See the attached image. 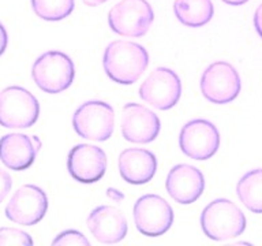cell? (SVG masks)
Listing matches in <instances>:
<instances>
[{"instance_id":"11","label":"cell","mask_w":262,"mask_h":246,"mask_svg":"<svg viewBox=\"0 0 262 246\" xmlns=\"http://www.w3.org/2000/svg\"><path fill=\"white\" fill-rule=\"evenodd\" d=\"M48 211V197L36 184L20 186L6 207V216L16 224L34 225Z\"/></svg>"},{"instance_id":"25","label":"cell","mask_w":262,"mask_h":246,"mask_svg":"<svg viewBox=\"0 0 262 246\" xmlns=\"http://www.w3.org/2000/svg\"><path fill=\"white\" fill-rule=\"evenodd\" d=\"M7 43H8V36L6 29L2 24H0V56L3 55L6 48H7Z\"/></svg>"},{"instance_id":"13","label":"cell","mask_w":262,"mask_h":246,"mask_svg":"<svg viewBox=\"0 0 262 246\" xmlns=\"http://www.w3.org/2000/svg\"><path fill=\"white\" fill-rule=\"evenodd\" d=\"M161 123L159 116L146 107L128 102L123 107L122 134L135 144H147L159 137Z\"/></svg>"},{"instance_id":"24","label":"cell","mask_w":262,"mask_h":246,"mask_svg":"<svg viewBox=\"0 0 262 246\" xmlns=\"http://www.w3.org/2000/svg\"><path fill=\"white\" fill-rule=\"evenodd\" d=\"M254 26H255V30L262 38V4L255 10V14H254Z\"/></svg>"},{"instance_id":"7","label":"cell","mask_w":262,"mask_h":246,"mask_svg":"<svg viewBox=\"0 0 262 246\" xmlns=\"http://www.w3.org/2000/svg\"><path fill=\"white\" fill-rule=\"evenodd\" d=\"M78 135L93 141H106L114 133V108L104 101L83 102L73 116Z\"/></svg>"},{"instance_id":"19","label":"cell","mask_w":262,"mask_h":246,"mask_svg":"<svg viewBox=\"0 0 262 246\" xmlns=\"http://www.w3.org/2000/svg\"><path fill=\"white\" fill-rule=\"evenodd\" d=\"M236 194L246 208L262 213V168L251 170L237 182Z\"/></svg>"},{"instance_id":"16","label":"cell","mask_w":262,"mask_h":246,"mask_svg":"<svg viewBox=\"0 0 262 246\" xmlns=\"http://www.w3.org/2000/svg\"><path fill=\"white\" fill-rule=\"evenodd\" d=\"M86 223L90 233L102 243L120 242L127 234L126 217L118 208L111 205H101L93 209Z\"/></svg>"},{"instance_id":"27","label":"cell","mask_w":262,"mask_h":246,"mask_svg":"<svg viewBox=\"0 0 262 246\" xmlns=\"http://www.w3.org/2000/svg\"><path fill=\"white\" fill-rule=\"evenodd\" d=\"M223 2L229 4V6H242V4L247 3L249 0H223Z\"/></svg>"},{"instance_id":"15","label":"cell","mask_w":262,"mask_h":246,"mask_svg":"<svg viewBox=\"0 0 262 246\" xmlns=\"http://www.w3.org/2000/svg\"><path fill=\"white\" fill-rule=\"evenodd\" d=\"M41 141L38 137L11 133L0 138V160L2 163L14 171L28 170L36 160L40 151Z\"/></svg>"},{"instance_id":"17","label":"cell","mask_w":262,"mask_h":246,"mask_svg":"<svg viewBox=\"0 0 262 246\" xmlns=\"http://www.w3.org/2000/svg\"><path fill=\"white\" fill-rule=\"evenodd\" d=\"M119 171L126 182L143 184L150 182L157 171V159L147 149L130 148L119 156Z\"/></svg>"},{"instance_id":"14","label":"cell","mask_w":262,"mask_h":246,"mask_svg":"<svg viewBox=\"0 0 262 246\" xmlns=\"http://www.w3.org/2000/svg\"><path fill=\"white\" fill-rule=\"evenodd\" d=\"M168 194L179 204H192L204 193L205 178L198 168L190 164H178L165 180Z\"/></svg>"},{"instance_id":"3","label":"cell","mask_w":262,"mask_h":246,"mask_svg":"<svg viewBox=\"0 0 262 246\" xmlns=\"http://www.w3.org/2000/svg\"><path fill=\"white\" fill-rule=\"evenodd\" d=\"M32 77L45 93L56 94L69 89L75 77L71 57L59 51L42 53L33 65Z\"/></svg>"},{"instance_id":"2","label":"cell","mask_w":262,"mask_h":246,"mask_svg":"<svg viewBox=\"0 0 262 246\" xmlns=\"http://www.w3.org/2000/svg\"><path fill=\"white\" fill-rule=\"evenodd\" d=\"M246 216L235 202L227 198L212 201L201 213V227L213 241L236 238L246 230Z\"/></svg>"},{"instance_id":"12","label":"cell","mask_w":262,"mask_h":246,"mask_svg":"<svg viewBox=\"0 0 262 246\" xmlns=\"http://www.w3.org/2000/svg\"><path fill=\"white\" fill-rule=\"evenodd\" d=\"M67 168L70 175L81 183H94L106 171V155L101 148L79 144L70 151Z\"/></svg>"},{"instance_id":"23","label":"cell","mask_w":262,"mask_h":246,"mask_svg":"<svg viewBox=\"0 0 262 246\" xmlns=\"http://www.w3.org/2000/svg\"><path fill=\"white\" fill-rule=\"evenodd\" d=\"M12 179L7 171H4L3 168H0V202L6 198L8 192L11 190Z\"/></svg>"},{"instance_id":"4","label":"cell","mask_w":262,"mask_h":246,"mask_svg":"<svg viewBox=\"0 0 262 246\" xmlns=\"http://www.w3.org/2000/svg\"><path fill=\"white\" fill-rule=\"evenodd\" d=\"M38 115V100L25 88L8 86L0 92V126L28 129L37 122Z\"/></svg>"},{"instance_id":"22","label":"cell","mask_w":262,"mask_h":246,"mask_svg":"<svg viewBox=\"0 0 262 246\" xmlns=\"http://www.w3.org/2000/svg\"><path fill=\"white\" fill-rule=\"evenodd\" d=\"M90 242L88 241V238L81 234L79 231H75V230H67V231H63L61 234H59L55 239H53L52 245H89Z\"/></svg>"},{"instance_id":"20","label":"cell","mask_w":262,"mask_h":246,"mask_svg":"<svg viewBox=\"0 0 262 246\" xmlns=\"http://www.w3.org/2000/svg\"><path fill=\"white\" fill-rule=\"evenodd\" d=\"M33 11L45 20L64 19L74 11V0H32Z\"/></svg>"},{"instance_id":"9","label":"cell","mask_w":262,"mask_h":246,"mask_svg":"<svg viewBox=\"0 0 262 246\" xmlns=\"http://www.w3.org/2000/svg\"><path fill=\"white\" fill-rule=\"evenodd\" d=\"M135 227L146 237H160L171 229L173 211L163 197L146 194L134 205Z\"/></svg>"},{"instance_id":"21","label":"cell","mask_w":262,"mask_h":246,"mask_svg":"<svg viewBox=\"0 0 262 246\" xmlns=\"http://www.w3.org/2000/svg\"><path fill=\"white\" fill-rule=\"evenodd\" d=\"M2 245H33V239L28 233L22 230L11 229V227H2L0 229V246Z\"/></svg>"},{"instance_id":"8","label":"cell","mask_w":262,"mask_h":246,"mask_svg":"<svg viewBox=\"0 0 262 246\" xmlns=\"http://www.w3.org/2000/svg\"><path fill=\"white\" fill-rule=\"evenodd\" d=\"M143 101L157 110L165 111L178 104L182 96V82L179 75L171 69L159 67L151 71L139 88Z\"/></svg>"},{"instance_id":"5","label":"cell","mask_w":262,"mask_h":246,"mask_svg":"<svg viewBox=\"0 0 262 246\" xmlns=\"http://www.w3.org/2000/svg\"><path fill=\"white\" fill-rule=\"evenodd\" d=\"M153 20V8L146 0H122L108 14L110 28L123 37L145 36Z\"/></svg>"},{"instance_id":"6","label":"cell","mask_w":262,"mask_h":246,"mask_svg":"<svg viewBox=\"0 0 262 246\" xmlns=\"http://www.w3.org/2000/svg\"><path fill=\"white\" fill-rule=\"evenodd\" d=\"M241 77L227 61H216L201 77V92L213 104H228L241 93Z\"/></svg>"},{"instance_id":"10","label":"cell","mask_w":262,"mask_h":246,"mask_svg":"<svg viewBox=\"0 0 262 246\" xmlns=\"http://www.w3.org/2000/svg\"><path fill=\"white\" fill-rule=\"evenodd\" d=\"M180 149L194 160H208L220 147L217 127L209 120L195 119L186 123L179 135Z\"/></svg>"},{"instance_id":"1","label":"cell","mask_w":262,"mask_h":246,"mask_svg":"<svg viewBox=\"0 0 262 246\" xmlns=\"http://www.w3.org/2000/svg\"><path fill=\"white\" fill-rule=\"evenodd\" d=\"M149 65V53L142 45L133 41L118 40L104 51L102 66L112 81L131 85L139 79Z\"/></svg>"},{"instance_id":"18","label":"cell","mask_w":262,"mask_h":246,"mask_svg":"<svg viewBox=\"0 0 262 246\" xmlns=\"http://www.w3.org/2000/svg\"><path fill=\"white\" fill-rule=\"evenodd\" d=\"M173 11L180 24L188 28H201L213 18L212 0H175Z\"/></svg>"},{"instance_id":"26","label":"cell","mask_w":262,"mask_h":246,"mask_svg":"<svg viewBox=\"0 0 262 246\" xmlns=\"http://www.w3.org/2000/svg\"><path fill=\"white\" fill-rule=\"evenodd\" d=\"M86 6H89V7H97L100 4L105 3L106 0H82Z\"/></svg>"}]
</instances>
